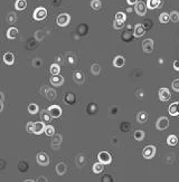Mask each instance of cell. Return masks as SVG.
<instances>
[{
  "label": "cell",
  "instance_id": "cell-1",
  "mask_svg": "<svg viewBox=\"0 0 179 182\" xmlns=\"http://www.w3.org/2000/svg\"><path fill=\"white\" fill-rule=\"evenodd\" d=\"M35 20H43L45 19L46 17H47V10L46 8H44V7H38V8L35 9L34 11V15H33Z\"/></svg>",
  "mask_w": 179,
  "mask_h": 182
},
{
  "label": "cell",
  "instance_id": "cell-2",
  "mask_svg": "<svg viewBox=\"0 0 179 182\" xmlns=\"http://www.w3.org/2000/svg\"><path fill=\"white\" fill-rule=\"evenodd\" d=\"M97 159H99V162H101L103 164H110L112 161L111 154L109 152H106V151L100 152L99 155H97Z\"/></svg>",
  "mask_w": 179,
  "mask_h": 182
},
{
  "label": "cell",
  "instance_id": "cell-3",
  "mask_svg": "<svg viewBox=\"0 0 179 182\" xmlns=\"http://www.w3.org/2000/svg\"><path fill=\"white\" fill-rule=\"evenodd\" d=\"M142 155L143 157H145L147 160H150L156 155V146L154 145H148L145 146L143 151H142Z\"/></svg>",
  "mask_w": 179,
  "mask_h": 182
},
{
  "label": "cell",
  "instance_id": "cell-4",
  "mask_svg": "<svg viewBox=\"0 0 179 182\" xmlns=\"http://www.w3.org/2000/svg\"><path fill=\"white\" fill-rule=\"evenodd\" d=\"M147 5H145L143 1H138L136 5H134V10L139 16H145L147 14Z\"/></svg>",
  "mask_w": 179,
  "mask_h": 182
},
{
  "label": "cell",
  "instance_id": "cell-5",
  "mask_svg": "<svg viewBox=\"0 0 179 182\" xmlns=\"http://www.w3.org/2000/svg\"><path fill=\"white\" fill-rule=\"evenodd\" d=\"M142 50L145 54H150L154 50V40L150 38H147L142 42Z\"/></svg>",
  "mask_w": 179,
  "mask_h": 182
},
{
  "label": "cell",
  "instance_id": "cell-6",
  "mask_svg": "<svg viewBox=\"0 0 179 182\" xmlns=\"http://www.w3.org/2000/svg\"><path fill=\"white\" fill-rule=\"evenodd\" d=\"M156 126H157L158 130L163 131V130H166L169 126V120L167 117H165V116H161V117L158 118V121L156 123Z\"/></svg>",
  "mask_w": 179,
  "mask_h": 182
},
{
  "label": "cell",
  "instance_id": "cell-7",
  "mask_svg": "<svg viewBox=\"0 0 179 182\" xmlns=\"http://www.w3.org/2000/svg\"><path fill=\"white\" fill-rule=\"evenodd\" d=\"M36 159H37V162H38L39 166H48V163H49V157H48V155H47L45 152H39V153L37 154Z\"/></svg>",
  "mask_w": 179,
  "mask_h": 182
},
{
  "label": "cell",
  "instance_id": "cell-8",
  "mask_svg": "<svg viewBox=\"0 0 179 182\" xmlns=\"http://www.w3.org/2000/svg\"><path fill=\"white\" fill-rule=\"evenodd\" d=\"M63 142V138L60 134H54L51 136V149L54 150H58Z\"/></svg>",
  "mask_w": 179,
  "mask_h": 182
},
{
  "label": "cell",
  "instance_id": "cell-9",
  "mask_svg": "<svg viewBox=\"0 0 179 182\" xmlns=\"http://www.w3.org/2000/svg\"><path fill=\"white\" fill-rule=\"evenodd\" d=\"M71 21V17L68 14H60V16L57 17V25L60 27H65L67 26Z\"/></svg>",
  "mask_w": 179,
  "mask_h": 182
},
{
  "label": "cell",
  "instance_id": "cell-10",
  "mask_svg": "<svg viewBox=\"0 0 179 182\" xmlns=\"http://www.w3.org/2000/svg\"><path fill=\"white\" fill-rule=\"evenodd\" d=\"M47 111L51 113L53 118H58V117L62 115V108H60L58 105H51V106L48 107Z\"/></svg>",
  "mask_w": 179,
  "mask_h": 182
},
{
  "label": "cell",
  "instance_id": "cell-11",
  "mask_svg": "<svg viewBox=\"0 0 179 182\" xmlns=\"http://www.w3.org/2000/svg\"><path fill=\"white\" fill-rule=\"evenodd\" d=\"M170 97H171L170 91H169L167 87H162V88L159 90V99H160V101L167 102Z\"/></svg>",
  "mask_w": 179,
  "mask_h": 182
},
{
  "label": "cell",
  "instance_id": "cell-12",
  "mask_svg": "<svg viewBox=\"0 0 179 182\" xmlns=\"http://www.w3.org/2000/svg\"><path fill=\"white\" fill-rule=\"evenodd\" d=\"M145 33V26L142 25V24H136L134 26V31H133V36L136 37V38H139V37H141V36H143Z\"/></svg>",
  "mask_w": 179,
  "mask_h": 182
},
{
  "label": "cell",
  "instance_id": "cell-13",
  "mask_svg": "<svg viewBox=\"0 0 179 182\" xmlns=\"http://www.w3.org/2000/svg\"><path fill=\"white\" fill-rule=\"evenodd\" d=\"M45 129H46V126L44 124L43 122H36L34 123V130H33V133L34 134H37V135H39V134H42V133L45 132Z\"/></svg>",
  "mask_w": 179,
  "mask_h": 182
},
{
  "label": "cell",
  "instance_id": "cell-14",
  "mask_svg": "<svg viewBox=\"0 0 179 182\" xmlns=\"http://www.w3.org/2000/svg\"><path fill=\"white\" fill-rule=\"evenodd\" d=\"M51 83L54 86H62L64 84V77L60 76V74L53 75V77L51 78Z\"/></svg>",
  "mask_w": 179,
  "mask_h": 182
},
{
  "label": "cell",
  "instance_id": "cell-15",
  "mask_svg": "<svg viewBox=\"0 0 179 182\" xmlns=\"http://www.w3.org/2000/svg\"><path fill=\"white\" fill-rule=\"evenodd\" d=\"M168 112L171 116H177L179 114V103L178 102H175L172 103L169 108H168Z\"/></svg>",
  "mask_w": 179,
  "mask_h": 182
},
{
  "label": "cell",
  "instance_id": "cell-16",
  "mask_svg": "<svg viewBox=\"0 0 179 182\" xmlns=\"http://www.w3.org/2000/svg\"><path fill=\"white\" fill-rule=\"evenodd\" d=\"M3 62L7 64V65H12L14 62H15V56L12 53H6L3 55Z\"/></svg>",
  "mask_w": 179,
  "mask_h": 182
},
{
  "label": "cell",
  "instance_id": "cell-17",
  "mask_svg": "<svg viewBox=\"0 0 179 182\" xmlns=\"http://www.w3.org/2000/svg\"><path fill=\"white\" fill-rule=\"evenodd\" d=\"M18 36V29L16 27H10L7 31V38L8 39H15Z\"/></svg>",
  "mask_w": 179,
  "mask_h": 182
},
{
  "label": "cell",
  "instance_id": "cell-18",
  "mask_svg": "<svg viewBox=\"0 0 179 182\" xmlns=\"http://www.w3.org/2000/svg\"><path fill=\"white\" fill-rule=\"evenodd\" d=\"M126 64V59L123 56H117L113 59V65L115 67H123Z\"/></svg>",
  "mask_w": 179,
  "mask_h": 182
},
{
  "label": "cell",
  "instance_id": "cell-19",
  "mask_svg": "<svg viewBox=\"0 0 179 182\" xmlns=\"http://www.w3.org/2000/svg\"><path fill=\"white\" fill-rule=\"evenodd\" d=\"M66 170H67V168H66V164L64 163V162H60L57 166H56V172L58 175H63V174L66 173Z\"/></svg>",
  "mask_w": 179,
  "mask_h": 182
},
{
  "label": "cell",
  "instance_id": "cell-20",
  "mask_svg": "<svg viewBox=\"0 0 179 182\" xmlns=\"http://www.w3.org/2000/svg\"><path fill=\"white\" fill-rule=\"evenodd\" d=\"M45 96L47 97V99H49V101H53V99H56L57 94H56V91H55L54 88H51V87H48V88H47V91H46V94H45Z\"/></svg>",
  "mask_w": 179,
  "mask_h": 182
},
{
  "label": "cell",
  "instance_id": "cell-21",
  "mask_svg": "<svg viewBox=\"0 0 179 182\" xmlns=\"http://www.w3.org/2000/svg\"><path fill=\"white\" fill-rule=\"evenodd\" d=\"M161 1L160 0H148L147 1V7L149 9H156L160 6Z\"/></svg>",
  "mask_w": 179,
  "mask_h": 182
},
{
  "label": "cell",
  "instance_id": "cell-22",
  "mask_svg": "<svg viewBox=\"0 0 179 182\" xmlns=\"http://www.w3.org/2000/svg\"><path fill=\"white\" fill-rule=\"evenodd\" d=\"M73 77H74V81H76V83L78 84H82L84 82V74L82 73V72H75L74 74H73Z\"/></svg>",
  "mask_w": 179,
  "mask_h": 182
},
{
  "label": "cell",
  "instance_id": "cell-23",
  "mask_svg": "<svg viewBox=\"0 0 179 182\" xmlns=\"http://www.w3.org/2000/svg\"><path fill=\"white\" fill-rule=\"evenodd\" d=\"M26 7H27V1L26 0H17L16 3H15V8L19 10V11L26 9Z\"/></svg>",
  "mask_w": 179,
  "mask_h": 182
},
{
  "label": "cell",
  "instance_id": "cell-24",
  "mask_svg": "<svg viewBox=\"0 0 179 182\" xmlns=\"http://www.w3.org/2000/svg\"><path fill=\"white\" fill-rule=\"evenodd\" d=\"M103 163H101V162H97V163H95L93 166V172L96 174H100L103 172V170H104V168H103Z\"/></svg>",
  "mask_w": 179,
  "mask_h": 182
},
{
  "label": "cell",
  "instance_id": "cell-25",
  "mask_svg": "<svg viewBox=\"0 0 179 182\" xmlns=\"http://www.w3.org/2000/svg\"><path fill=\"white\" fill-rule=\"evenodd\" d=\"M167 143H168V145H170V146H175V145L178 143V138H177L176 135H169V136L167 138Z\"/></svg>",
  "mask_w": 179,
  "mask_h": 182
},
{
  "label": "cell",
  "instance_id": "cell-26",
  "mask_svg": "<svg viewBox=\"0 0 179 182\" xmlns=\"http://www.w3.org/2000/svg\"><path fill=\"white\" fill-rule=\"evenodd\" d=\"M169 20H170V15L167 12H162L159 16V21L161 24H167V23H169Z\"/></svg>",
  "mask_w": 179,
  "mask_h": 182
},
{
  "label": "cell",
  "instance_id": "cell-27",
  "mask_svg": "<svg viewBox=\"0 0 179 182\" xmlns=\"http://www.w3.org/2000/svg\"><path fill=\"white\" fill-rule=\"evenodd\" d=\"M147 120H148V115H147L145 112H140V113L138 114V116H136V121H138L139 123H145Z\"/></svg>",
  "mask_w": 179,
  "mask_h": 182
},
{
  "label": "cell",
  "instance_id": "cell-28",
  "mask_svg": "<svg viewBox=\"0 0 179 182\" xmlns=\"http://www.w3.org/2000/svg\"><path fill=\"white\" fill-rule=\"evenodd\" d=\"M28 112L30 113V114H37L38 112H39V107H38V105L37 104H34V103H32V104H29V106H28Z\"/></svg>",
  "mask_w": 179,
  "mask_h": 182
},
{
  "label": "cell",
  "instance_id": "cell-29",
  "mask_svg": "<svg viewBox=\"0 0 179 182\" xmlns=\"http://www.w3.org/2000/svg\"><path fill=\"white\" fill-rule=\"evenodd\" d=\"M17 21V15L15 12H9L7 15V23L8 24H15Z\"/></svg>",
  "mask_w": 179,
  "mask_h": 182
},
{
  "label": "cell",
  "instance_id": "cell-30",
  "mask_svg": "<svg viewBox=\"0 0 179 182\" xmlns=\"http://www.w3.org/2000/svg\"><path fill=\"white\" fill-rule=\"evenodd\" d=\"M91 7L94 10H100L101 7H102V2L101 0H92L91 1Z\"/></svg>",
  "mask_w": 179,
  "mask_h": 182
},
{
  "label": "cell",
  "instance_id": "cell-31",
  "mask_svg": "<svg viewBox=\"0 0 179 182\" xmlns=\"http://www.w3.org/2000/svg\"><path fill=\"white\" fill-rule=\"evenodd\" d=\"M35 39L36 40H38V42H42L44 38H45V36H46V34H45V31H43V30H37L36 33H35Z\"/></svg>",
  "mask_w": 179,
  "mask_h": 182
},
{
  "label": "cell",
  "instance_id": "cell-32",
  "mask_svg": "<svg viewBox=\"0 0 179 182\" xmlns=\"http://www.w3.org/2000/svg\"><path fill=\"white\" fill-rule=\"evenodd\" d=\"M91 72H92L93 75H99L101 73V66L99 64H93L91 66Z\"/></svg>",
  "mask_w": 179,
  "mask_h": 182
},
{
  "label": "cell",
  "instance_id": "cell-33",
  "mask_svg": "<svg viewBox=\"0 0 179 182\" xmlns=\"http://www.w3.org/2000/svg\"><path fill=\"white\" fill-rule=\"evenodd\" d=\"M134 139L136 141H142L145 139V132L143 131H141V130H138L134 132Z\"/></svg>",
  "mask_w": 179,
  "mask_h": 182
},
{
  "label": "cell",
  "instance_id": "cell-34",
  "mask_svg": "<svg viewBox=\"0 0 179 182\" xmlns=\"http://www.w3.org/2000/svg\"><path fill=\"white\" fill-rule=\"evenodd\" d=\"M45 134H46L47 136H53V135L55 134V129H54V126L47 125L46 129H45Z\"/></svg>",
  "mask_w": 179,
  "mask_h": 182
},
{
  "label": "cell",
  "instance_id": "cell-35",
  "mask_svg": "<svg viewBox=\"0 0 179 182\" xmlns=\"http://www.w3.org/2000/svg\"><path fill=\"white\" fill-rule=\"evenodd\" d=\"M42 118H43L45 122H49L53 117H51V113L48 111H43L42 112Z\"/></svg>",
  "mask_w": 179,
  "mask_h": 182
},
{
  "label": "cell",
  "instance_id": "cell-36",
  "mask_svg": "<svg viewBox=\"0 0 179 182\" xmlns=\"http://www.w3.org/2000/svg\"><path fill=\"white\" fill-rule=\"evenodd\" d=\"M60 67L58 64H53V65L51 66V73L53 75L60 74Z\"/></svg>",
  "mask_w": 179,
  "mask_h": 182
},
{
  "label": "cell",
  "instance_id": "cell-37",
  "mask_svg": "<svg viewBox=\"0 0 179 182\" xmlns=\"http://www.w3.org/2000/svg\"><path fill=\"white\" fill-rule=\"evenodd\" d=\"M170 20L172 23H178L179 21V12L178 11H171L170 14Z\"/></svg>",
  "mask_w": 179,
  "mask_h": 182
},
{
  "label": "cell",
  "instance_id": "cell-38",
  "mask_svg": "<svg viewBox=\"0 0 179 182\" xmlns=\"http://www.w3.org/2000/svg\"><path fill=\"white\" fill-rule=\"evenodd\" d=\"M124 26V21H122V20H114V23H113V27L115 28V29H121L122 27Z\"/></svg>",
  "mask_w": 179,
  "mask_h": 182
},
{
  "label": "cell",
  "instance_id": "cell-39",
  "mask_svg": "<svg viewBox=\"0 0 179 182\" xmlns=\"http://www.w3.org/2000/svg\"><path fill=\"white\" fill-rule=\"evenodd\" d=\"M115 19L117 20H122V21H126V14L124 12H117L115 15Z\"/></svg>",
  "mask_w": 179,
  "mask_h": 182
},
{
  "label": "cell",
  "instance_id": "cell-40",
  "mask_svg": "<svg viewBox=\"0 0 179 182\" xmlns=\"http://www.w3.org/2000/svg\"><path fill=\"white\" fill-rule=\"evenodd\" d=\"M67 60L69 64H75V62H76V57H75V55L74 54H68L67 55Z\"/></svg>",
  "mask_w": 179,
  "mask_h": 182
},
{
  "label": "cell",
  "instance_id": "cell-41",
  "mask_svg": "<svg viewBox=\"0 0 179 182\" xmlns=\"http://www.w3.org/2000/svg\"><path fill=\"white\" fill-rule=\"evenodd\" d=\"M172 90H175L176 92H179V78L178 79H175L172 82Z\"/></svg>",
  "mask_w": 179,
  "mask_h": 182
},
{
  "label": "cell",
  "instance_id": "cell-42",
  "mask_svg": "<svg viewBox=\"0 0 179 182\" xmlns=\"http://www.w3.org/2000/svg\"><path fill=\"white\" fill-rule=\"evenodd\" d=\"M26 130L28 132L33 133V130H34V122H28L27 123V126H26Z\"/></svg>",
  "mask_w": 179,
  "mask_h": 182
},
{
  "label": "cell",
  "instance_id": "cell-43",
  "mask_svg": "<svg viewBox=\"0 0 179 182\" xmlns=\"http://www.w3.org/2000/svg\"><path fill=\"white\" fill-rule=\"evenodd\" d=\"M66 101H67V103H74L75 102V96L73 94H67Z\"/></svg>",
  "mask_w": 179,
  "mask_h": 182
},
{
  "label": "cell",
  "instance_id": "cell-44",
  "mask_svg": "<svg viewBox=\"0 0 179 182\" xmlns=\"http://www.w3.org/2000/svg\"><path fill=\"white\" fill-rule=\"evenodd\" d=\"M174 69L179 72V60H175L174 62Z\"/></svg>",
  "mask_w": 179,
  "mask_h": 182
},
{
  "label": "cell",
  "instance_id": "cell-45",
  "mask_svg": "<svg viewBox=\"0 0 179 182\" xmlns=\"http://www.w3.org/2000/svg\"><path fill=\"white\" fill-rule=\"evenodd\" d=\"M127 1H128L129 5H136L138 2V0H127Z\"/></svg>",
  "mask_w": 179,
  "mask_h": 182
},
{
  "label": "cell",
  "instance_id": "cell-46",
  "mask_svg": "<svg viewBox=\"0 0 179 182\" xmlns=\"http://www.w3.org/2000/svg\"><path fill=\"white\" fill-rule=\"evenodd\" d=\"M38 181H45V182H47V179H46L45 177H39V178H38Z\"/></svg>",
  "mask_w": 179,
  "mask_h": 182
},
{
  "label": "cell",
  "instance_id": "cell-47",
  "mask_svg": "<svg viewBox=\"0 0 179 182\" xmlns=\"http://www.w3.org/2000/svg\"><path fill=\"white\" fill-rule=\"evenodd\" d=\"M25 182H27V181H34V180H32V179H26V180H24Z\"/></svg>",
  "mask_w": 179,
  "mask_h": 182
}]
</instances>
